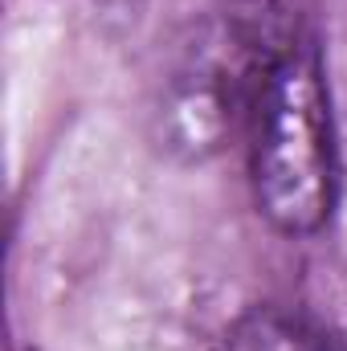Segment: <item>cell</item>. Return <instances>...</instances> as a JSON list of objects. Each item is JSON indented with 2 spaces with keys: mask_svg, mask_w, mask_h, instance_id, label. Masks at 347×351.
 <instances>
[{
  "mask_svg": "<svg viewBox=\"0 0 347 351\" xmlns=\"http://www.w3.org/2000/svg\"><path fill=\"white\" fill-rule=\"evenodd\" d=\"M225 351H339V348H331L315 327H307L302 319H294L278 306H254L229 327Z\"/></svg>",
  "mask_w": 347,
  "mask_h": 351,
  "instance_id": "3957f363",
  "label": "cell"
},
{
  "mask_svg": "<svg viewBox=\"0 0 347 351\" xmlns=\"http://www.w3.org/2000/svg\"><path fill=\"white\" fill-rule=\"evenodd\" d=\"M286 4H290V0H237V12L254 16V21H261V25H270V29H282Z\"/></svg>",
  "mask_w": 347,
  "mask_h": 351,
  "instance_id": "277c9868",
  "label": "cell"
},
{
  "mask_svg": "<svg viewBox=\"0 0 347 351\" xmlns=\"http://www.w3.org/2000/svg\"><path fill=\"white\" fill-rule=\"evenodd\" d=\"M294 37L246 12L213 16L176 53L152 98L147 131L164 160L200 168L217 160L258 110L265 74Z\"/></svg>",
  "mask_w": 347,
  "mask_h": 351,
  "instance_id": "7a4b0ae2",
  "label": "cell"
},
{
  "mask_svg": "<svg viewBox=\"0 0 347 351\" xmlns=\"http://www.w3.org/2000/svg\"><path fill=\"white\" fill-rule=\"evenodd\" d=\"M254 204L282 237H315L335 217L339 143L323 62L311 45L290 41L261 86L250 119Z\"/></svg>",
  "mask_w": 347,
  "mask_h": 351,
  "instance_id": "6da1fadb",
  "label": "cell"
}]
</instances>
